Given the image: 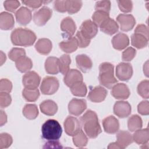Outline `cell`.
<instances>
[{"mask_svg": "<svg viewBox=\"0 0 149 149\" xmlns=\"http://www.w3.org/2000/svg\"><path fill=\"white\" fill-rule=\"evenodd\" d=\"M59 87L58 80L52 76L44 77L40 86V90L44 95H52L55 93Z\"/></svg>", "mask_w": 149, "mask_h": 149, "instance_id": "obj_5", "label": "cell"}, {"mask_svg": "<svg viewBox=\"0 0 149 149\" xmlns=\"http://www.w3.org/2000/svg\"><path fill=\"white\" fill-rule=\"evenodd\" d=\"M66 133L70 136H73L81 130V125L79 120L73 116H68L63 123Z\"/></svg>", "mask_w": 149, "mask_h": 149, "instance_id": "obj_10", "label": "cell"}, {"mask_svg": "<svg viewBox=\"0 0 149 149\" xmlns=\"http://www.w3.org/2000/svg\"><path fill=\"white\" fill-rule=\"evenodd\" d=\"M149 81L148 80L141 81L137 86V93L143 98H148Z\"/></svg>", "mask_w": 149, "mask_h": 149, "instance_id": "obj_40", "label": "cell"}, {"mask_svg": "<svg viewBox=\"0 0 149 149\" xmlns=\"http://www.w3.org/2000/svg\"><path fill=\"white\" fill-rule=\"evenodd\" d=\"M116 144L120 148H125L133 141L132 134L127 131L120 130L116 134Z\"/></svg>", "mask_w": 149, "mask_h": 149, "instance_id": "obj_22", "label": "cell"}, {"mask_svg": "<svg viewBox=\"0 0 149 149\" xmlns=\"http://www.w3.org/2000/svg\"><path fill=\"white\" fill-rule=\"evenodd\" d=\"M111 2L109 1H97L95 5V10H101L109 13L111 9Z\"/></svg>", "mask_w": 149, "mask_h": 149, "instance_id": "obj_43", "label": "cell"}, {"mask_svg": "<svg viewBox=\"0 0 149 149\" xmlns=\"http://www.w3.org/2000/svg\"><path fill=\"white\" fill-rule=\"evenodd\" d=\"M129 87L124 83H118L113 86L111 91V95L118 100H126L130 95Z\"/></svg>", "mask_w": 149, "mask_h": 149, "instance_id": "obj_15", "label": "cell"}, {"mask_svg": "<svg viewBox=\"0 0 149 149\" xmlns=\"http://www.w3.org/2000/svg\"><path fill=\"white\" fill-rule=\"evenodd\" d=\"M45 69L47 73L51 74H58L59 69V59L54 56L48 57L45 62Z\"/></svg>", "mask_w": 149, "mask_h": 149, "instance_id": "obj_28", "label": "cell"}, {"mask_svg": "<svg viewBox=\"0 0 149 149\" xmlns=\"http://www.w3.org/2000/svg\"><path fill=\"white\" fill-rule=\"evenodd\" d=\"M12 89V82L7 79H2L0 81L1 92H6L9 93Z\"/></svg>", "mask_w": 149, "mask_h": 149, "instance_id": "obj_48", "label": "cell"}, {"mask_svg": "<svg viewBox=\"0 0 149 149\" xmlns=\"http://www.w3.org/2000/svg\"><path fill=\"white\" fill-rule=\"evenodd\" d=\"M23 115L28 119H34L38 115V109L36 104H28L24 105L23 109Z\"/></svg>", "mask_w": 149, "mask_h": 149, "instance_id": "obj_32", "label": "cell"}, {"mask_svg": "<svg viewBox=\"0 0 149 149\" xmlns=\"http://www.w3.org/2000/svg\"><path fill=\"white\" fill-rule=\"evenodd\" d=\"M24 56H26V52L22 48H13L8 53L9 59L15 62Z\"/></svg>", "mask_w": 149, "mask_h": 149, "instance_id": "obj_41", "label": "cell"}, {"mask_svg": "<svg viewBox=\"0 0 149 149\" xmlns=\"http://www.w3.org/2000/svg\"><path fill=\"white\" fill-rule=\"evenodd\" d=\"M15 25L13 15L9 13L3 12L0 14V28L3 30L12 29Z\"/></svg>", "mask_w": 149, "mask_h": 149, "instance_id": "obj_23", "label": "cell"}, {"mask_svg": "<svg viewBox=\"0 0 149 149\" xmlns=\"http://www.w3.org/2000/svg\"><path fill=\"white\" fill-rule=\"evenodd\" d=\"M73 142L77 147L82 148L87 145L88 139L85 133L80 130L77 134L73 136Z\"/></svg>", "mask_w": 149, "mask_h": 149, "instance_id": "obj_38", "label": "cell"}, {"mask_svg": "<svg viewBox=\"0 0 149 149\" xmlns=\"http://www.w3.org/2000/svg\"><path fill=\"white\" fill-rule=\"evenodd\" d=\"M83 76L81 72L76 69H70L65 75L63 81L65 84L69 87L73 84L83 81Z\"/></svg>", "mask_w": 149, "mask_h": 149, "instance_id": "obj_17", "label": "cell"}, {"mask_svg": "<svg viewBox=\"0 0 149 149\" xmlns=\"http://www.w3.org/2000/svg\"><path fill=\"white\" fill-rule=\"evenodd\" d=\"M40 108L42 113L48 116L54 115L58 111V105L54 101L47 100L40 104Z\"/></svg>", "mask_w": 149, "mask_h": 149, "instance_id": "obj_24", "label": "cell"}, {"mask_svg": "<svg viewBox=\"0 0 149 149\" xmlns=\"http://www.w3.org/2000/svg\"><path fill=\"white\" fill-rule=\"evenodd\" d=\"M109 18V13L101 10H95L92 16L93 22L99 27Z\"/></svg>", "mask_w": 149, "mask_h": 149, "instance_id": "obj_39", "label": "cell"}, {"mask_svg": "<svg viewBox=\"0 0 149 149\" xmlns=\"http://www.w3.org/2000/svg\"><path fill=\"white\" fill-rule=\"evenodd\" d=\"M44 148H62V146L61 144L57 140H49L47 142L44 146Z\"/></svg>", "mask_w": 149, "mask_h": 149, "instance_id": "obj_54", "label": "cell"}, {"mask_svg": "<svg viewBox=\"0 0 149 149\" xmlns=\"http://www.w3.org/2000/svg\"><path fill=\"white\" fill-rule=\"evenodd\" d=\"M76 38L78 42V45L80 48H86L87 47L90 43V40H88L84 37L80 32V31H77L76 34Z\"/></svg>", "mask_w": 149, "mask_h": 149, "instance_id": "obj_49", "label": "cell"}, {"mask_svg": "<svg viewBox=\"0 0 149 149\" xmlns=\"http://www.w3.org/2000/svg\"><path fill=\"white\" fill-rule=\"evenodd\" d=\"M80 121L85 133L89 138L95 139L102 132L97 115L94 111H87L81 117Z\"/></svg>", "mask_w": 149, "mask_h": 149, "instance_id": "obj_1", "label": "cell"}, {"mask_svg": "<svg viewBox=\"0 0 149 149\" xmlns=\"http://www.w3.org/2000/svg\"><path fill=\"white\" fill-rule=\"evenodd\" d=\"M87 108V102L84 99L73 98L68 104L69 112L74 116L80 115Z\"/></svg>", "mask_w": 149, "mask_h": 149, "instance_id": "obj_11", "label": "cell"}, {"mask_svg": "<svg viewBox=\"0 0 149 149\" xmlns=\"http://www.w3.org/2000/svg\"><path fill=\"white\" fill-rule=\"evenodd\" d=\"M41 77L34 71L27 72L22 77V83L24 88L29 89H37L40 85Z\"/></svg>", "mask_w": 149, "mask_h": 149, "instance_id": "obj_6", "label": "cell"}, {"mask_svg": "<svg viewBox=\"0 0 149 149\" xmlns=\"http://www.w3.org/2000/svg\"><path fill=\"white\" fill-rule=\"evenodd\" d=\"M7 122V115L4 111H1V126H2Z\"/></svg>", "mask_w": 149, "mask_h": 149, "instance_id": "obj_55", "label": "cell"}, {"mask_svg": "<svg viewBox=\"0 0 149 149\" xmlns=\"http://www.w3.org/2000/svg\"><path fill=\"white\" fill-rule=\"evenodd\" d=\"M20 6V2L18 1H5L3 2L5 9L11 12H14Z\"/></svg>", "mask_w": 149, "mask_h": 149, "instance_id": "obj_47", "label": "cell"}, {"mask_svg": "<svg viewBox=\"0 0 149 149\" xmlns=\"http://www.w3.org/2000/svg\"><path fill=\"white\" fill-rule=\"evenodd\" d=\"M112 44L115 49L121 51L129 45V39L126 34L119 33L113 36L112 39Z\"/></svg>", "mask_w": 149, "mask_h": 149, "instance_id": "obj_20", "label": "cell"}, {"mask_svg": "<svg viewBox=\"0 0 149 149\" xmlns=\"http://www.w3.org/2000/svg\"><path fill=\"white\" fill-rule=\"evenodd\" d=\"M134 33L141 34L144 36L146 38H147L148 40V37H149L148 29V27L143 24H140L137 26L134 30Z\"/></svg>", "mask_w": 149, "mask_h": 149, "instance_id": "obj_51", "label": "cell"}, {"mask_svg": "<svg viewBox=\"0 0 149 149\" xmlns=\"http://www.w3.org/2000/svg\"><path fill=\"white\" fill-rule=\"evenodd\" d=\"M35 48L38 52L42 55H48L52 48V44L48 38L39 39L35 45Z\"/></svg>", "mask_w": 149, "mask_h": 149, "instance_id": "obj_26", "label": "cell"}, {"mask_svg": "<svg viewBox=\"0 0 149 149\" xmlns=\"http://www.w3.org/2000/svg\"><path fill=\"white\" fill-rule=\"evenodd\" d=\"M22 96L27 101L34 102L38 98L40 92L38 88L29 89L24 88L22 91Z\"/></svg>", "mask_w": 149, "mask_h": 149, "instance_id": "obj_36", "label": "cell"}, {"mask_svg": "<svg viewBox=\"0 0 149 149\" xmlns=\"http://www.w3.org/2000/svg\"><path fill=\"white\" fill-rule=\"evenodd\" d=\"M148 41V40L147 38L137 33H134L131 36L132 45L138 49H141L147 47Z\"/></svg>", "mask_w": 149, "mask_h": 149, "instance_id": "obj_31", "label": "cell"}, {"mask_svg": "<svg viewBox=\"0 0 149 149\" xmlns=\"http://www.w3.org/2000/svg\"><path fill=\"white\" fill-rule=\"evenodd\" d=\"M100 83L107 88H112L118 82L114 76V66L109 62H103L99 67Z\"/></svg>", "mask_w": 149, "mask_h": 149, "instance_id": "obj_3", "label": "cell"}, {"mask_svg": "<svg viewBox=\"0 0 149 149\" xmlns=\"http://www.w3.org/2000/svg\"><path fill=\"white\" fill-rule=\"evenodd\" d=\"M76 62L77 67L84 73L88 72L92 68L93 62L87 55L80 54L77 55Z\"/></svg>", "mask_w": 149, "mask_h": 149, "instance_id": "obj_21", "label": "cell"}, {"mask_svg": "<svg viewBox=\"0 0 149 149\" xmlns=\"http://www.w3.org/2000/svg\"><path fill=\"white\" fill-rule=\"evenodd\" d=\"M15 65L19 71L22 73L28 72L33 67V62L30 58L24 56L15 62Z\"/></svg>", "mask_w": 149, "mask_h": 149, "instance_id": "obj_29", "label": "cell"}, {"mask_svg": "<svg viewBox=\"0 0 149 149\" xmlns=\"http://www.w3.org/2000/svg\"><path fill=\"white\" fill-rule=\"evenodd\" d=\"M116 20L120 25V30L123 31H129L134 27L136 20L134 16L130 14H119Z\"/></svg>", "mask_w": 149, "mask_h": 149, "instance_id": "obj_12", "label": "cell"}, {"mask_svg": "<svg viewBox=\"0 0 149 149\" xmlns=\"http://www.w3.org/2000/svg\"><path fill=\"white\" fill-rule=\"evenodd\" d=\"M116 76L122 81H128L133 75V68L130 63H119L116 67Z\"/></svg>", "mask_w": 149, "mask_h": 149, "instance_id": "obj_8", "label": "cell"}, {"mask_svg": "<svg viewBox=\"0 0 149 149\" xmlns=\"http://www.w3.org/2000/svg\"><path fill=\"white\" fill-rule=\"evenodd\" d=\"M36 38V35L33 31L23 28L15 29L10 35L12 44L17 46H31L35 42Z\"/></svg>", "mask_w": 149, "mask_h": 149, "instance_id": "obj_2", "label": "cell"}, {"mask_svg": "<svg viewBox=\"0 0 149 149\" xmlns=\"http://www.w3.org/2000/svg\"><path fill=\"white\" fill-rule=\"evenodd\" d=\"M42 137L47 140H58L62 135V129L59 123L55 119H48L41 127Z\"/></svg>", "mask_w": 149, "mask_h": 149, "instance_id": "obj_4", "label": "cell"}, {"mask_svg": "<svg viewBox=\"0 0 149 149\" xmlns=\"http://www.w3.org/2000/svg\"><path fill=\"white\" fill-rule=\"evenodd\" d=\"M138 112L142 115H148L149 114V104L148 101H143L137 106Z\"/></svg>", "mask_w": 149, "mask_h": 149, "instance_id": "obj_50", "label": "cell"}, {"mask_svg": "<svg viewBox=\"0 0 149 149\" xmlns=\"http://www.w3.org/2000/svg\"><path fill=\"white\" fill-rule=\"evenodd\" d=\"M113 113L120 118H125L131 113L132 108L130 104L127 101H119L115 103L113 108Z\"/></svg>", "mask_w": 149, "mask_h": 149, "instance_id": "obj_13", "label": "cell"}, {"mask_svg": "<svg viewBox=\"0 0 149 149\" xmlns=\"http://www.w3.org/2000/svg\"><path fill=\"white\" fill-rule=\"evenodd\" d=\"M15 17L18 23L22 26H26L31 22L32 14L29 9L23 6L16 12Z\"/></svg>", "mask_w": 149, "mask_h": 149, "instance_id": "obj_19", "label": "cell"}, {"mask_svg": "<svg viewBox=\"0 0 149 149\" xmlns=\"http://www.w3.org/2000/svg\"><path fill=\"white\" fill-rule=\"evenodd\" d=\"M69 88L72 94L77 97H85L87 92L86 85L83 81L76 83Z\"/></svg>", "mask_w": 149, "mask_h": 149, "instance_id": "obj_34", "label": "cell"}, {"mask_svg": "<svg viewBox=\"0 0 149 149\" xmlns=\"http://www.w3.org/2000/svg\"><path fill=\"white\" fill-rule=\"evenodd\" d=\"M66 10L69 14H74L78 12L82 6V1H65Z\"/></svg>", "mask_w": 149, "mask_h": 149, "instance_id": "obj_37", "label": "cell"}, {"mask_svg": "<svg viewBox=\"0 0 149 149\" xmlns=\"http://www.w3.org/2000/svg\"><path fill=\"white\" fill-rule=\"evenodd\" d=\"M1 65L3 64V63L4 62H5V61H6V55H5V54H3V53L1 51Z\"/></svg>", "mask_w": 149, "mask_h": 149, "instance_id": "obj_57", "label": "cell"}, {"mask_svg": "<svg viewBox=\"0 0 149 149\" xmlns=\"http://www.w3.org/2000/svg\"><path fill=\"white\" fill-rule=\"evenodd\" d=\"M100 28L103 33L111 36L118 31L119 26L113 19L109 17L100 26Z\"/></svg>", "mask_w": 149, "mask_h": 149, "instance_id": "obj_27", "label": "cell"}, {"mask_svg": "<svg viewBox=\"0 0 149 149\" xmlns=\"http://www.w3.org/2000/svg\"><path fill=\"white\" fill-rule=\"evenodd\" d=\"M61 30L63 32L62 34L66 37H71L74 34L76 26L74 20L70 17L64 18L61 23Z\"/></svg>", "mask_w": 149, "mask_h": 149, "instance_id": "obj_16", "label": "cell"}, {"mask_svg": "<svg viewBox=\"0 0 149 149\" xmlns=\"http://www.w3.org/2000/svg\"><path fill=\"white\" fill-rule=\"evenodd\" d=\"M47 2L43 1H23L22 3L27 6L28 7L31 8L33 10L38 8L41 6L43 3H46Z\"/></svg>", "mask_w": 149, "mask_h": 149, "instance_id": "obj_52", "label": "cell"}, {"mask_svg": "<svg viewBox=\"0 0 149 149\" xmlns=\"http://www.w3.org/2000/svg\"><path fill=\"white\" fill-rule=\"evenodd\" d=\"M54 8L58 12L64 13L66 12L65 1H55L54 3Z\"/></svg>", "mask_w": 149, "mask_h": 149, "instance_id": "obj_53", "label": "cell"}, {"mask_svg": "<svg viewBox=\"0 0 149 149\" xmlns=\"http://www.w3.org/2000/svg\"><path fill=\"white\" fill-rule=\"evenodd\" d=\"M107 93V91L104 87L98 86L90 91L87 98L91 102H101L105 99Z\"/></svg>", "mask_w": 149, "mask_h": 149, "instance_id": "obj_14", "label": "cell"}, {"mask_svg": "<svg viewBox=\"0 0 149 149\" xmlns=\"http://www.w3.org/2000/svg\"><path fill=\"white\" fill-rule=\"evenodd\" d=\"M136 55V50L134 48L129 47L122 52V60L126 62L130 61L135 57Z\"/></svg>", "mask_w": 149, "mask_h": 149, "instance_id": "obj_44", "label": "cell"}, {"mask_svg": "<svg viewBox=\"0 0 149 149\" xmlns=\"http://www.w3.org/2000/svg\"><path fill=\"white\" fill-rule=\"evenodd\" d=\"M79 31L84 37L91 40L97 35L98 26L91 20H86L81 24Z\"/></svg>", "mask_w": 149, "mask_h": 149, "instance_id": "obj_9", "label": "cell"}, {"mask_svg": "<svg viewBox=\"0 0 149 149\" xmlns=\"http://www.w3.org/2000/svg\"><path fill=\"white\" fill-rule=\"evenodd\" d=\"M13 143L12 136L7 133H2L0 134V149L9 147Z\"/></svg>", "mask_w": 149, "mask_h": 149, "instance_id": "obj_42", "label": "cell"}, {"mask_svg": "<svg viewBox=\"0 0 149 149\" xmlns=\"http://www.w3.org/2000/svg\"><path fill=\"white\" fill-rule=\"evenodd\" d=\"M102 126L105 132L109 134H114L118 132L119 123L113 116H109L102 120Z\"/></svg>", "mask_w": 149, "mask_h": 149, "instance_id": "obj_18", "label": "cell"}, {"mask_svg": "<svg viewBox=\"0 0 149 149\" xmlns=\"http://www.w3.org/2000/svg\"><path fill=\"white\" fill-rule=\"evenodd\" d=\"M108 148H120L116 142L110 143L108 147Z\"/></svg>", "mask_w": 149, "mask_h": 149, "instance_id": "obj_56", "label": "cell"}, {"mask_svg": "<svg viewBox=\"0 0 149 149\" xmlns=\"http://www.w3.org/2000/svg\"><path fill=\"white\" fill-rule=\"evenodd\" d=\"M143 126L141 118L137 115H133L127 120V127L130 132L140 129Z\"/></svg>", "mask_w": 149, "mask_h": 149, "instance_id": "obj_33", "label": "cell"}, {"mask_svg": "<svg viewBox=\"0 0 149 149\" xmlns=\"http://www.w3.org/2000/svg\"><path fill=\"white\" fill-rule=\"evenodd\" d=\"M118 6L120 10L125 13L132 12L133 9V3L131 1H117Z\"/></svg>", "mask_w": 149, "mask_h": 149, "instance_id": "obj_45", "label": "cell"}, {"mask_svg": "<svg viewBox=\"0 0 149 149\" xmlns=\"http://www.w3.org/2000/svg\"><path fill=\"white\" fill-rule=\"evenodd\" d=\"M12 102L10 95L8 93L1 92L0 93V106L2 108L8 107Z\"/></svg>", "mask_w": 149, "mask_h": 149, "instance_id": "obj_46", "label": "cell"}, {"mask_svg": "<svg viewBox=\"0 0 149 149\" xmlns=\"http://www.w3.org/2000/svg\"><path fill=\"white\" fill-rule=\"evenodd\" d=\"M52 11L47 6H43L42 8L36 12L33 15L34 23L38 26L45 25L52 16Z\"/></svg>", "mask_w": 149, "mask_h": 149, "instance_id": "obj_7", "label": "cell"}, {"mask_svg": "<svg viewBox=\"0 0 149 149\" xmlns=\"http://www.w3.org/2000/svg\"><path fill=\"white\" fill-rule=\"evenodd\" d=\"M70 63L71 58L68 54H63L59 58V69L62 74L65 75L70 70Z\"/></svg>", "mask_w": 149, "mask_h": 149, "instance_id": "obj_35", "label": "cell"}, {"mask_svg": "<svg viewBox=\"0 0 149 149\" xmlns=\"http://www.w3.org/2000/svg\"><path fill=\"white\" fill-rule=\"evenodd\" d=\"M133 140L138 144H144L149 140V130L148 128L139 129L135 131L133 135Z\"/></svg>", "mask_w": 149, "mask_h": 149, "instance_id": "obj_30", "label": "cell"}, {"mask_svg": "<svg viewBox=\"0 0 149 149\" xmlns=\"http://www.w3.org/2000/svg\"><path fill=\"white\" fill-rule=\"evenodd\" d=\"M60 48L66 53L74 52L78 48V42L76 37H71L68 40L63 41L59 44Z\"/></svg>", "mask_w": 149, "mask_h": 149, "instance_id": "obj_25", "label": "cell"}]
</instances>
